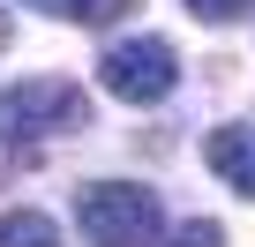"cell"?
I'll return each instance as SVG.
<instances>
[{
    "label": "cell",
    "mask_w": 255,
    "mask_h": 247,
    "mask_svg": "<svg viewBox=\"0 0 255 247\" xmlns=\"http://www.w3.org/2000/svg\"><path fill=\"white\" fill-rule=\"evenodd\" d=\"M0 38H8V23H0Z\"/></svg>",
    "instance_id": "obj_9"
},
{
    "label": "cell",
    "mask_w": 255,
    "mask_h": 247,
    "mask_svg": "<svg viewBox=\"0 0 255 247\" xmlns=\"http://www.w3.org/2000/svg\"><path fill=\"white\" fill-rule=\"evenodd\" d=\"M98 82H105L113 97H128V105H158V97L180 82V60H173L165 38H120V45H105Z\"/></svg>",
    "instance_id": "obj_3"
},
{
    "label": "cell",
    "mask_w": 255,
    "mask_h": 247,
    "mask_svg": "<svg viewBox=\"0 0 255 247\" xmlns=\"http://www.w3.org/2000/svg\"><path fill=\"white\" fill-rule=\"evenodd\" d=\"M0 247H60V232L45 210H8L0 217Z\"/></svg>",
    "instance_id": "obj_5"
},
{
    "label": "cell",
    "mask_w": 255,
    "mask_h": 247,
    "mask_svg": "<svg viewBox=\"0 0 255 247\" xmlns=\"http://www.w3.org/2000/svg\"><path fill=\"white\" fill-rule=\"evenodd\" d=\"M38 8H53V15H68V23H113L128 0H38Z\"/></svg>",
    "instance_id": "obj_6"
},
{
    "label": "cell",
    "mask_w": 255,
    "mask_h": 247,
    "mask_svg": "<svg viewBox=\"0 0 255 247\" xmlns=\"http://www.w3.org/2000/svg\"><path fill=\"white\" fill-rule=\"evenodd\" d=\"M188 8H195V15H203V23H233V15H240V8H248V0H188Z\"/></svg>",
    "instance_id": "obj_8"
},
{
    "label": "cell",
    "mask_w": 255,
    "mask_h": 247,
    "mask_svg": "<svg viewBox=\"0 0 255 247\" xmlns=\"http://www.w3.org/2000/svg\"><path fill=\"white\" fill-rule=\"evenodd\" d=\"M173 247H225V225H218V217H188Z\"/></svg>",
    "instance_id": "obj_7"
},
{
    "label": "cell",
    "mask_w": 255,
    "mask_h": 247,
    "mask_svg": "<svg viewBox=\"0 0 255 247\" xmlns=\"http://www.w3.org/2000/svg\"><path fill=\"white\" fill-rule=\"evenodd\" d=\"M75 217L98 247H143L158 240V195L135 187V180H90L75 195Z\"/></svg>",
    "instance_id": "obj_1"
},
{
    "label": "cell",
    "mask_w": 255,
    "mask_h": 247,
    "mask_svg": "<svg viewBox=\"0 0 255 247\" xmlns=\"http://www.w3.org/2000/svg\"><path fill=\"white\" fill-rule=\"evenodd\" d=\"M203 158H210V172H218L225 187L255 195V120H225V128H210Z\"/></svg>",
    "instance_id": "obj_4"
},
{
    "label": "cell",
    "mask_w": 255,
    "mask_h": 247,
    "mask_svg": "<svg viewBox=\"0 0 255 247\" xmlns=\"http://www.w3.org/2000/svg\"><path fill=\"white\" fill-rule=\"evenodd\" d=\"M75 120H90V105H83V90L68 75H30V82L0 90V128L8 135H60Z\"/></svg>",
    "instance_id": "obj_2"
}]
</instances>
